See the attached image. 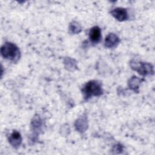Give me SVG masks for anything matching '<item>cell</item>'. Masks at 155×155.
<instances>
[{"mask_svg":"<svg viewBox=\"0 0 155 155\" xmlns=\"http://www.w3.org/2000/svg\"><path fill=\"white\" fill-rule=\"evenodd\" d=\"M84 97L88 99L93 96H99L102 93L101 84L96 81L87 82L82 90Z\"/></svg>","mask_w":155,"mask_h":155,"instance_id":"obj_1","label":"cell"},{"mask_svg":"<svg viewBox=\"0 0 155 155\" xmlns=\"http://www.w3.org/2000/svg\"><path fill=\"white\" fill-rule=\"evenodd\" d=\"M1 54L5 59L16 61L19 58L20 51L18 48L13 44L6 42L1 47Z\"/></svg>","mask_w":155,"mask_h":155,"instance_id":"obj_2","label":"cell"},{"mask_svg":"<svg viewBox=\"0 0 155 155\" xmlns=\"http://www.w3.org/2000/svg\"><path fill=\"white\" fill-rule=\"evenodd\" d=\"M112 15L117 20L120 21H124L128 18V14L125 8H116L111 11Z\"/></svg>","mask_w":155,"mask_h":155,"instance_id":"obj_3","label":"cell"},{"mask_svg":"<svg viewBox=\"0 0 155 155\" xmlns=\"http://www.w3.org/2000/svg\"><path fill=\"white\" fill-rule=\"evenodd\" d=\"M90 39L93 43H97L101 39V29L98 27H94L91 28L89 33Z\"/></svg>","mask_w":155,"mask_h":155,"instance_id":"obj_4","label":"cell"},{"mask_svg":"<svg viewBox=\"0 0 155 155\" xmlns=\"http://www.w3.org/2000/svg\"><path fill=\"white\" fill-rule=\"evenodd\" d=\"M119 42V39L118 37L114 33H110L105 38V45L107 47H113L116 46Z\"/></svg>","mask_w":155,"mask_h":155,"instance_id":"obj_5","label":"cell"},{"mask_svg":"<svg viewBox=\"0 0 155 155\" xmlns=\"http://www.w3.org/2000/svg\"><path fill=\"white\" fill-rule=\"evenodd\" d=\"M15 140V145L20 144V142L21 140L20 134L16 131L13 132L11 135V140L10 141Z\"/></svg>","mask_w":155,"mask_h":155,"instance_id":"obj_6","label":"cell"}]
</instances>
